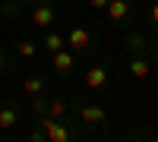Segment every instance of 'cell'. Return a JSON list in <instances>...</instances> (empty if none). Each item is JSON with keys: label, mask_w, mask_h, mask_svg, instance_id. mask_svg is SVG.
Segmentation results:
<instances>
[{"label": "cell", "mask_w": 158, "mask_h": 142, "mask_svg": "<svg viewBox=\"0 0 158 142\" xmlns=\"http://www.w3.org/2000/svg\"><path fill=\"white\" fill-rule=\"evenodd\" d=\"M3 73H10V60H6L3 51H0V76H3Z\"/></svg>", "instance_id": "obj_17"}, {"label": "cell", "mask_w": 158, "mask_h": 142, "mask_svg": "<svg viewBox=\"0 0 158 142\" xmlns=\"http://www.w3.org/2000/svg\"><path fill=\"white\" fill-rule=\"evenodd\" d=\"M79 120H82L85 126H104L108 123V111H104L101 104H82L79 108Z\"/></svg>", "instance_id": "obj_2"}, {"label": "cell", "mask_w": 158, "mask_h": 142, "mask_svg": "<svg viewBox=\"0 0 158 142\" xmlns=\"http://www.w3.org/2000/svg\"><path fill=\"white\" fill-rule=\"evenodd\" d=\"M41 3H51V6H57V3H60V0H41Z\"/></svg>", "instance_id": "obj_20"}, {"label": "cell", "mask_w": 158, "mask_h": 142, "mask_svg": "<svg viewBox=\"0 0 158 142\" xmlns=\"http://www.w3.org/2000/svg\"><path fill=\"white\" fill-rule=\"evenodd\" d=\"M16 54H19L22 60H35L38 44H35V41H29V38H22V41H16Z\"/></svg>", "instance_id": "obj_12"}, {"label": "cell", "mask_w": 158, "mask_h": 142, "mask_svg": "<svg viewBox=\"0 0 158 142\" xmlns=\"http://www.w3.org/2000/svg\"><path fill=\"white\" fill-rule=\"evenodd\" d=\"M149 19H152V25L158 29V3H152V10H149Z\"/></svg>", "instance_id": "obj_18"}, {"label": "cell", "mask_w": 158, "mask_h": 142, "mask_svg": "<svg viewBox=\"0 0 158 142\" xmlns=\"http://www.w3.org/2000/svg\"><path fill=\"white\" fill-rule=\"evenodd\" d=\"M85 88L89 92H101L104 85H108V67H104V63H95V67L92 70H85Z\"/></svg>", "instance_id": "obj_3"}, {"label": "cell", "mask_w": 158, "mask_h": 142, "mask_svg": "<svg viewBox=\"0 0 158 142\" xmlns=\"http://www.w3.org/2000/svg\"><path fill=\"white\" fill-rule=\"evenodd\" d=\"M22 88H25V95H32V98H35V95H41V92H44V79H41V76H29V79L22 82Z\"/></svg>", "instance_id": "obj_14"}, {"label": "cell", "mask_w": 158, "mask_h": 142, "mask_svg": "<svg viewBox=\"0 0 158 142\" xmlns=\"http://www.w3.org/2000/svg\"><path fill=\"white\" fill-rule=\"evenodd\" d=\"M54 16H57V6H51V3H35L32 6V25L35 29H51Z\"/></svg>", "instance_id": "obj_4"}, {"label": "cell", "mask_w": 158, "mask_h": 142, "mask_svg": "<svg viewBox=\"0 0 158 142\" xmlns=\"http://www.w3.org/2000/svg\"><path fill=\"white\" fill-rule=\"evenodd\" d=\"M108 19L117 22V25L127 22L130 19V0H111V3H108Z\"/></svg>", "instance_id": "obj_7"}, {"label": "cell", "mask_w": 158, "mask_h": 142, "mask_svg": "<svg viewBox=\"0 0 158 142\" xmlns=\"http://www.w3.org/2000/svg\"><path fill=\"white\" fill-rule=\"evenodd\" d=\"M51 63H54V70H57L60 76H67V73H73V63H76V57H73V51L60 47V51H54V54H51Z\"/></svg>", "instance_id": "obj_6"}, {"label": "cell", "mask_w": 158, "mask_h": 142, "mask_svg": "<svg viewBox=\"0 0 158 142\" xmlns=\"http://www.w3.org/2000/svg\"><path fill=\"white\" fill-rule=\"evenodd\" d=\"M89 44H92V35H89L85 29H70V35H67V47L73 51V54L89 51Z\"/></svg>", "instance_id": "obj_5"}, {"label": "cell", "mask_w": 158, "mask_h": 142, "mask_svg": "<svg viewBox=\"0 0 158 142\" xmlns=\"http://www.w3.org/2000/svg\"><path fill=\"white\" fill-rule=\"evenodd\" d=\"M16 120H19V111L13 108V104H3V108H0V130H13Z\"/></svg>", "instance_id": "obj_10"}, {"label": "cell", "mask_w": 158, "mask_h": 142, "mask_svg": "<svg viewBox=\"0 0 158 142\" xmlns=\"http://www.w3.org/2000/svg\"><path fill=\"white\" fill-rule=\"evenodd\" d=\"M48 117H54V120H63V117H67V101H60V98H51V101H48Z\"/></svg>", "instance_id": "obj_13"}, {"label": "cell", "mask_w": 158, "mask_h": 142, "mask_svg": "<svg viewBox=\"0 0 158 142\" xmlns=\"http://www.w3.org/2000/svg\"><path fill=\"white\" fill-rule=\"evenodd\" d=\"M32 108H35V114H38V117H44V114H48V101H44L41 95H35V101H32Z\"/></svg>", "instance_id": "obj_15"}, {"label": "cell", "mask_w": 158, "mask_h": 142, "mask_svg": "<svg viewBox=\"0 0 158 142\" xmlns=\"http://www.w3.org/2000/svg\"><path fill=\"white\" fill-rule=\"evenodd\" d=\"M152 57H155V60H158V44H152Z\"/></svg>", "instance_id": "obj_19"}, {"label": "cell", "mask_w": 158, "mask_h": 142, "mask_svg": "<svg viewBox=\"0 0 158 142\" xmlns=\"http://www.w3.org/2000/svg\"><path fill=\"white\" fill-rule=\"evenodd\" d=\"M149 73H152V67H149L146 54H133L130 57V76H133V79H146Z\"/></svg>", "instance_id": "obj_8"}, {"label": "cell", "mask_w": 158, "mask_h": 142, "mask_svg": "<svg viewBox=\"0 0 158 142\" xmlns=\"http://www.w3.org/2000/svg\"><path fill=\"white\" fill-rule=\"evenodd\" d=\"M41 44H44V51H48V54H54V51H60V47H67V38H63L60 32H48Z\"/></svg>", "instance_id": "obj_11"}, {"label": "cell", "mask_w": 158, "mask_h": 142, "mask_svg": "<svg viewBox=\"0 0 158 142\" xmlns=\"http://www.w3.org/2000/svg\"><path fill=\"white\" fill-rule=\"evenodd\" d=\"M127 51H130V57L133 54H146V47H149V41H146V35H139V32H130L127 38Z\"/></svg>", "instance_id": "obj_9"}, {"label": "cell", "mask_w": 158, "mask_h": 142, "mask_svg": "<svg viewBox=\"0 0 158 142\" xmlns=\"http://www.w3.org/2000/svg\"><path fill=\"white\" fill-rule=\"evenodd\" d=\"M108 3H111V0H89L92 10H108Z\"/></svg>", "instance_id": "obj_16"}, {"label": "cell", "mask_w": 158, "mask_h": 142, "mask_svg": "<svg viewBox=\"0 0 158 142\" xmlns=\"http://www.w3.org/2000/svg\"><path fill=\"white\" fill-rule=\"evenodd\" d=\"M38 126L48 133V142H70V139H76V133L70 130L63 120H54V117H38Z\"/></svg>", "instance_id": "obj_1"}]
</instances>
